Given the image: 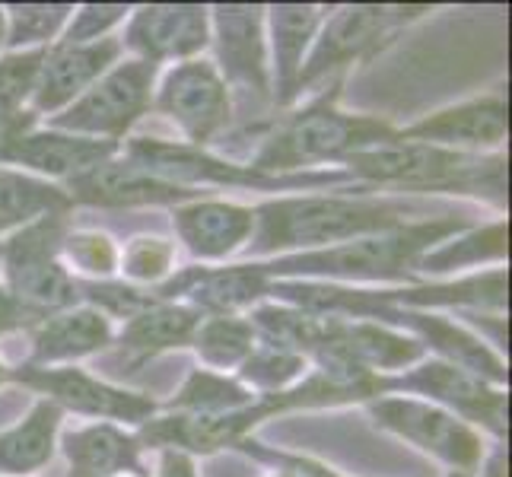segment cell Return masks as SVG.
Returning <instances> with one entry per match:
<instances>
[{"label":"cell","instance_id":"cell-1","mask_svg":"<svg viewBox=\"0 0 512 477\" xmlns=\"http://www.w3.org/2000/svg\"><path fill=\"white\" fill-rule=\"evenodd\" d=\"M255 233L245 249L252 258H280L296 252H319L363 236L392 233L398 226L436 220L423 217L427 207L417 201L373 198V194H303L277 198L252 207Z\"/></svg>","mask_w":512,"mask_h":477},{"label":"cell","instance_id":"cell-2","mask_svg":"<svg viewBox=\"0 0 512 477\" xmlns=\"http://www.w3.org/2000/svg\"><path fill=\"white\" fill-rule=\"evenodd\" d=\"M465 217H436L398 226L392 233L363 236L344 245H331L319 252L280 255L271 261H258L268 280H319V284H395L414 280L417 261L458 233H465Z\"/></svg>","mask_w":512,"mask_h":477},{"label":"cell","instance_id":"cell-3","mask_svg":"<svg viewBox=\"0 0 512 477\" xmlns=\"http://www.w3.org/2000/svg\"><path fill=\"white\" fill-rule=\"evenodd\" d=\"M344 172L363 185H395L423 194H474V198L506 204V156L414 144V140H398V131L388 144L353 153L344 163Z\"/></svg>","mask_w":512,"mask_h":477},{"label":"cell","instance_id":"cell-4","mask_svg":"<svg viewBox=\"0 0 512 477\" xmlns=\"http://www.w3.org/2000/svg\"><path fill=\"white\" fill-rule=\"evenodd\" d=\"M334 99L338 90L312 99L306 109L277 121L249 166L261 175L315 172V166H344L353 153L373 150L395 137L392 125L366 115H347L334 105Z\"/></svg>","mask_w":512,"mask_h":477},{"label":"cell","instance_id":"cell-5","mask_svg":"<svg viewBox=\"0 0 512 477\" xmlns=\"http://www.w3.org/2000/svg\"><path fill=\"white\" fill-rule=\"evenodd\" d=\"M125 159L147 169L150 175L179 188L198 191V188H252V191H319L328 185H347L353 182L344 169H325V172H293V175H261L252 166L226 163V159L188 147L172 144V140L140 137L128 140ZM201 194V191H198Z\"/></svg>","mask_w":512,"mask_h":477},{"label":"cell","instance_id":"cell-6","mask_svg":"<svg viewBox=\"0 0 512 477\" xmlns=\"http://www.w3.org/2000/svg\"><path fill=\"white\" fill-rule=\"evenodd\" d=\"M70 229V214H48L10 233L0 242L4 287L42 315L80 306L77 277L64 268L61 242Z\"/></svg>","mask_w":512,"mask_h":477},{"label":"cell","instance_id":"cell-7","mask_svg":"<svg viewBox=\"0 0 512 477\" xmlns=\"http://www.w3.org/2000/svg\"><path fill=\"white\" fill-rule=\"evenodd\" d=\"M423 13H430L427 4H353L328 13L299 77V96L344 74L347 67L369 61Z\"/></svg>","mask_w":512,"mask_h":477},{"label":"cell","instance_id":"cell-8","mask_svg":"<svg viewBox=\"0 0 512 477\" xmlns=\"http://www.w3.org/2000/svg\"><path fill=\"white\" fill-rule=\"evenodd\" d=\"M156 80H160L156 64L140 58L118 61L77 102H70L61 115L48 118V128L121 144L137 121L153 109Z\"/></svg>","mask_w":512,"mask_h":477},{"label":"cell","instance_id":"cell-9","mask_svg":"<svg viewBox=\"0 0 512 477\" xmlns=\"http://www.w3.org/2000/svg\"><path fill=\"white\" fill-rule=\"evenodd\" d=\"M366 408L379 430L392 433L404 439V443H411L414 449L436 458L439 465L449 468V477H474L481 471V436L455 414L411 395H382L369 401Z\"/></svg>","mask_w":512,"mask_h":477},{"label":"cell","instance_id":"cell-10","mask_svg":"<svg viewBox=\"0 0 512 477\" xmlns=\"http://www.w3.org/2000/svg\"><path fill=\"white\" fill-rule=\"evenodd\" d=\"M210 42L217 48V74L249 118L261 115L271 102V70H268V39H264V7L249 4H217L210 7Z\"/></svg>","mask_w":512,"mask_h":477},{"label":"cell","instance_id":"cell-11","mask_svg":"<svg viewBox=\"0 0 512 477\" xmlns=\"http://www.w3.org/2000/svg\"><path fill=\"white\" fill-rule=\"evenodd\" d=\"M382 395H411L430 401L436 408L455 414L468 427H484L493 436H506L509 430V395L506 388L490 385L481 376L458 369L443 360L417 363L395 376L379 379Z\"/></svg>","mask_w":512,"mask_h":477},{"label":"cell","instance_id":"cell-12","mask_svg":"<svg viewBox=\"0 0 512 477\" xmlns=\"http://www.w3.org/2000/svg\"><path fill=\"white\" fill-rule=\"evenodd\" d=\"M10 382H20L42 398L55 401L61 411H74L83 417H96L102 423H128L144 427L156 417V401L137 392L102 382L74 366H20L10 369Z\"/></svg>","mask_w":512,"mask_h":477},{"label":"cell","instance_id":"cell-13","mask_svg":"<svg viewBox=\"0 0 512 477\" xmlns=\"http://www.w3.org/2000/svg\"><path fill=\"white\" fill-rule=\"evenodd\" d=\"M153 105L185 134V144L198 150H204L233 118V102L217 67L204 58L175 64L156 86Z\"/></svg>","mask_w":512,"mask_h":477},{"label":"cell","instance_id":"cell-14","mask_svg":"<svg viewBox=\"0 0 512 477\" xmlns=\"http://www.w3.org/2000/svg\"><path fill=\"white\" fill-rule=\"evenodd\" d=\"M210 45V7L201 4H150L131 10L121 48L131 58L166 64L201 58Z\"/></svg>","mask_w":512,"mask_h":477},{"label":"cell","instance_id":"cell-15","mask_svg":"<svg viewBox=\"0 0 512 477\" xmlns=\"http://www.w3.org/2000/svg\"><path fill=\"white\" fill-rule=\"evenodd\" d=\"M121 39L109 35L90 45H51L35 74L29 112L35 118H55L77 102L90 86L121 58Z\"/></svg>","mask_w":512,"mask_h":477},{"label":"cell","instance_id":"cell-16","mask_svg":"<svg viewBox=\"0 0 512 477\" xmlns=\"http://www.w3.org/2000/svg\"><path fill=\"white\" fill-rule=\"evenodd\" d=\"M509 137V102L503 90L439 109L401 128L398 140L430 144L443 150H500Z\"/></svg>","mask_w":512,"mask_h":477},{"label":"cell","instance_id":"cell-17","mask_svg":"<svg viewBox=\"0 0 512 477\" xmlns=\"http://www.w3.org/2000/svg\"><path fill=\"white\" fill-rule=\"evenodd\" d=\"M61 188L67 191V198L74 207L77 204L83 207H150V204L179 207L188 201H198V191L156 179V175L140 169L125 156H112L109 163L77 175V179H70Z\"/></svg>","mask_w":512,"mask_h":477},{"label":"cell","instance_id":"cell-18","mask_svg":"<svg viewBox=\"0 0 512 477\" xmlns=\"http://www.w3.org/2000/svg\"><path fill=\"white\" fill-rule=\"evenodd\" d=\"M328 16V7L315 4H277L264 10L268 23V70H271V102L274 109H290L299 99V77L315 35Z\"/></svg>","mask_w":512,"mask_h":477},{"label":"cell","instance_id":"cell-19","mask_svg":"<svg viewBox=\"0 0 512 477\" xmlns=\"http://www.w3.org/2000/svg\"><path fill=\"white\" fill-rule=\"evenodd\" d=\"M172 226L191 258L201 264L233 258L239 249L252 242L255 214L252 207L229 201H188L172 210Z\"/></svg>","mask_w":512,"mask_h":477},{"label":"cell","instance_id":"cell-20","mask_svg":"<svg viewBox=\"0 0 512 477\" xmlns=\"http://www.w3.org/2000/svg\"><path fill=\"white\" fill-rule=\"evenodd\" d=\"M118 150L121 144H109V140L77 137L51 128L48 131L32 128L13 144L7 166H20V172H29L35 179L67 185L77 175L109 163L112 156H118Z\"/></svg>","mask_w":512,"mask_h":477},{"label":"cell","instance_id":"cell-21","mask_svg":"<svg viewBox=\"0 0 512 477\" xmlns=\"http://www.w3.org/2000/svg\"><path fill=\"white\" fill-rule=\"evenodd\" d=\"M112 344V322L93 306H70L45 315L32 328V353L26 366H61L99 353Z\"/></svg>","mask_w":512,"mask_h":477},{"label":"cell","instance_id":"cell-22","mask_svg":"<svg viewBox=\"0 0 512 477\" xmlns=\"http://www.w3.org/2000/svg\"><path fill=\"white\" fill-rule=\"evenodd\" d=\"M67 477H147L140 462V443L134 433H125L115 423H93L64 436Z\"/></svg>","mask_w":512,"mask_h":477},{"label":"cell","instance_id":"cell-23","mask_svg":"<svg viewBox=\"0 0 512 477\" xmlns=\"http://www.w3.org/2000/svg\"><path fill=\"white\" fill-rule=\"evenodd\" d=\"M64 411L55 401L39 398L29 414L0 433V477H29L55 458Z\"/></svg>","mask_w":512,"mask_h":477},{"label":"cell","instance_id":"cell-24","mask_svg":"<svg viewBox=\"0 0 512 477\" xmlns=\"http://www.w3.org/2000/svg\"><path fill=\"white\" fill-rule=\"evenodd\" d=\"M201 312L185 303H153L144 312L131 315L121 325L118 344L134 357H156V353L191 347L194 331L201 325Z\"/></svg>","mask_w":512,"mask_h":477},{"label":"cell","instance_id":"cell-25","mask_svg":"<svg viewBox=\"0 0 512 477\" xmlns=\"http://www.w3.org/2000/svg\"><path fill=\"white\" fill-rule=\"evenodd\" d=\"M67 191L55 182L35 179L29 172L0 166V233H16L39 217L70 214Z\"/></svg>","mask_w":512,"mask_h":477},{"label":"cell","instance_id":"cell-26","mask_svg":"<svg viewBox=\"0 0 512 477\" xmlns=\"http://www.w3.org/2000/svg\"><path fill=\"white\" fill-rule=\"evenodd\" d=\"M509 252V223L497 220L484 229H474V233H458L446 242H439L436 249H430L417 261V274H449V271H462V268H474V264L493 261L500 264L506 261Z\"/></svg>","mask_w":512,"mask_h":477},{"label":"cell","instance_id":"cell-27","mask_svg":"<svg viewBox=\"0 0 512 477\" xmlns=\"http://www.w3.org/2000/svg\"><path fill=\"white\" fill-rule=\"evenodd\" d=\"M255 401H258V395L252 388H245L239 379H229L223 373H214V369H191L188 379L179 388V395L172 398L169 411L214 417V414L242 411Z\"/></svg>","mask_w":512,"mask_h":477},{"label":"cell","instance_id":"cell-28","mask_svg":"<svg viewBox=\"0 0 512 477\" xmlns=\"http://www.w3.org/2000/svg\"><path fill=\"white\" fill-rule=\"evenodd\" d=\"M258 338L245 315H204L191 347L207 369H239L255 350Z\"/></svg>","mask_w":512,"mask_h":477},{"label":"cell","instance_id":"cell-29","mask_svg":"<svg viewBox=\"0 0 512 477\" xmlns=\"http://www.w3.org/2000/svg\"><path fill=\"white\" fill-rule=\"evenodd\" d=\"M74 16V4H7L4 7V48L7 55L45 51Z\"/></svg>","mask_w":512,"mask_h":477},{"label":"cell","instance_id":"cell-30","mask_svg":"<svg viewBox=\"0 0 512 477\" xmlns=\"http://www.w3.org/2000/svg\"><path fill=\"white\" fill-rule=\"evenodd\" d=\"M306 373H309V360L303 353L258 341L255 350L239 366V382L245 388H252L258 398H264V395L287 392V388H293Z\"/></svg>","mask_w":512,"mask_h":477},{"label":"cell","instance_id":"cell-31","mask_svg":"<svg viewBox=\"0 0 512 477\" xmlns=\"http://www.w3.org/2000/svg\"><path fill=\"white\" fill-rule=\"evenodd\" d=\"M121 249L112 236L99 233V229H67L61 242V261L64 268L70 264L77 274L90 280H112L118 274Z\"/></svg>","mask_w":512,"mask_h":477},{"label":"cell","instance_id":"cell-32","mask_svg":"<svg viewBox=\"0 0 512 477\" xmlns=\"http://www.w3.org/2000/svg\"><path fill=\"white\" fill-rule=\"evenodd\" d=\"M118 274L131 280V287H160L175 274V245L160 236L131 239L118 258Z\"/></svg>","mask_w":512,"mask_h":477},{"label":"cell","instance_id":"cell-33","mask_svg":"<svg viewBox=\"0 0 512 477\" xmlns=\"http://www.w3.org/2000/svg\"><path fill=\"white\" fill-rule=\"evenodd\" d=\"M45 51H20V55L0 58V115L29 109V93Z\"/></svg>","mask_w":512,"mask_h":477},{"label":"cell","instance_id":"cell-34","mask_svg":"<svg viewBox=\"0 0 512 477\" xmlns=\"http://www.w3.org/2000/svg\"><path fill=\"white\" fill-rule=\"evenodd\" d=\"M128 13H131V7H125V4L74 7V16H70V23L64 26L61 39L55 45H90L99 39H109L112 29L128 20Z\"/></svg>","mask_w":512,"mask_h":477},{"label":"cell","instance_id":"cell-35","mask_svg":"<svg viewBox=\"0 0 512 477\" xmlns=\"http://www.w3.org/2000/svg\"><path fill=\"white\" fill-rule=\"evenodd\" d=\"M242 452H249L255 458H261V462H274L277 471H287L290 477H341L338 471L325 468L322 462H312V458H299V455H274V452H261L255 446V439H245V443L239 446Z\"/></svg>","mask_w":512,"mask_h":477},{"label":"cell","instance_id":"cell-36","mask_svg":"<svg viewBox=\"0 0 512 477\" xmlns=\"http://www.w3.org/2000/svg\"><path fill=\"white\" fill-rule=\"evenodd\" d=\"M42 318H45L42 312L29 309L20 296L0 284V338H7V334H16V331H32Z\"/></svg>","mask_w":512,"mask_h":477},{"label":"cell","instance_id":"cell-37","mask_svg":"<svg viewBox=\"0 0 512 477\" xmlns=\"http://www.w3.org/2000/svg\"><path fill=\"white\" fill-rule=\"evenodd\" d=\"M35 125H39V118H35L29 109L0 115V166H7V156H10L13 144H16V140H20L23 134H29Z\"/></svg>","mask_w":512,"mask_h":477},{"label":"cell","instance_id":"cell-38","mask_svg":"<svg viewBox=\"0 0 512 477\" xmlns=\"http://www.w3.org/2000/svg\"><path fill=\"white\" fill-rule=\"evenodd\" d=\"M160 477H198L194 471V458L185 452H160Z\"/></svg>","mask_w":512,"mask_h":477},{"label":"cell","instance_id":"cell-39","mask_svg":"<svg viewBox=\"0 0 512 477\" xmlns=\"http://www.w3.org/2000/svg\"><path fill=\"white\" fill-rule=\"evenodd\" d=\"M10 382V369L4 366V363H0V388H4Z\"/></svg>","mask_w":512,"mask_h":477},{"label":"cell","instance_id":"cell-40","mask_svg":"<svg viewBox=\"0 0 512 477\" xmlns=\"http://www.w3.org/2000/svg\"><path fill=\"white\" fill-rule=\"evenodd\" d=\"M0 51H4V7H0Z\"/></svg>","mask_w":512,"mask_h":477},{"label":"cell","instance_id":"cell-41","mask_svg":"<svg viewBox=\"0 0 512 477\" xmlns=\"http://www.w3.org/2000/svg\"><path fill=\"white\" fill-rule=\"evenodd\" d=\"M487 477H503V471H500V468H497V465H493V468H490V474H487Z\"/></svg>","mask_w":512,"mask_h":477},{"label":"cell","instance_id":"cell-42","mask_svg":"<svg viewBox=\"0 0 512 477\" xmlns=\"http://www.w3.org/2000/svg\"><path fill=\"white\" fill-rule=\"evenodd\" d=\"M268 477H290L287 471H274V474H268Z\"/></svg>","mask_w":512,"mask_h":477}]
</instances>
